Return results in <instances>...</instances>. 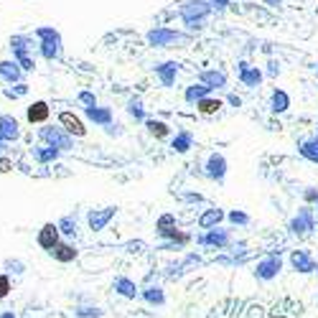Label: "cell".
Listing matches in <instances>:
<instances>
[{"instance_id": "603a6c76", "label": "cell", "mask_w": 318, "mask_h": 318, "mask_svg": "<svg viewBox=\"0 0 318 318\" xmlns=\"http://www.w3.org/2000/svg\"><path fill=\"white\" fill-rule=\"evenodd\" d=\"M10 51H13V59H21V56H31V49H33V38L26 36V33H15L10 36Z\"/></svg>"}, {"instance_id": "7bdbcfd3", "label": "cell", "mask_w": 318, "mask_h": 318, "mask_svg": "<svg viewBox=\"0 0 318 318\" xmlns=\"http://www.w3.org/2000/svg\"><path fill=\"white\" fill-rule=\"evenodd\" d=\"M201 262H204V260H201V254H198V252H189L186 257H184V260H181V265H184L186 270H189V267H193V265L198 267Z\"/></svg>"}, {"instance_id": "d4e9b609", "label": "cell", "mask_w": 318, "mask_h": 318, "mask_svg": "<svg viewBox=\"0 0 318 318\" xmlns=\"http://www.w3.org/2000/svg\"><path fill=\"white\" fill-rule=\"evenodd\" d=\"M31 155H33V161L36 163H41V166H46V163H54V161H59L62 158V150H56V148H51V145H33L31 148Z\"/></svg>"}, {"instance_id": "9c48e42d", "label": "cell", "mask_w": 318, "mask_h": 318, "mask_svg": "<svg viewBox=\"0 0 318 318\" xmlns=\"http://www.w3.org/2000/svg\"><path fill=\"white\" fill-rule=\"evenodd\" d=\"M288 262H290V270L298 272V275H313V272H318V260L311 254V250H293L290 257H288Z\"/></svg>"}, {"instance_id": "2e32d148", "label": "cell", "mask_w": 318, "mask_h": 318, "mask_svg": "<svg viewBox=\"0 0 318 318\" xmlns=\"http://www.w3.org/2000/svg\"><path fill=\"white\" fill-rule=\"evenodd\" d=\"M227 219V211L224 209H219V206H211V209H204L201 214H198V219H196V224H198V229H214V227H222V222Z\"/></svg>"}, {"instance_id": "681fc988", "label": "cell", "mask_w": 318, "mask_h": 318, "mask_svg": "<svg viewBox=\"0 0 318 318\" xmlns=\"http://www.w3.org/2000/svg\"><path fill=\"white\" fill-rule=\"evenodd\" d=\"M105 132H107L110 137H120V135H123V125H120V123H112L110 127H105Z\"/></svg>"}, {"instance_id": "ee69618b", "label": "cell", "mask_w": 318, "mask_h": 318, "mask_svg": "<svg viewBox=\"0 0 318 318\" xmlns=\"http://www.w3.org/2000/svg\"><path fill=\"white\" fill-rule=\"evenodd\" d=\"M13 62L18 64L21 69H23V74L26 71H33L36 69V62H33V56H21V59H13Z\"/></svg>"}, {"instance_id": "484cf974", "label": "cell", "mask_w": 318, "mask_h": 318, "mask_svg": "<svg viewBox=\"0 0 318 318\" xmlns=\"http://www.w3.org/2000/svg\"><path fill=\"white\" fill-rule=\"evenodd\" d=\"M206 97H211V89L209 87H204L201 82H193V84H189L186 89H184V102L186 105H198L201 100H206Z\"/></svg>"}, {"instance_id": "60d3db41", "label": "cell", "mask_w": 318, "mask_h": 318, "mask_svg": "<svg viewBox=\"0 0 318 318\" xmlns=\"http://www.w3.org/2000/svg\"><path fill=\"white\" fill-rule=\"evenodd\" d=\"M10 290H13V285H10V275H8V272H0V301L8 298Z\"/></svg>"}, {"instance_id": "4dcf8cb0", "label": "cell", "mask_w": 318, "mask_h": 318, "mask_svg": "<svg viewBox=\"0 0 318 318\" xmlns=\"http://www.w3.org/2000/svg\"><path fill=\"white\" fill-rule=\"evenodd\" d=\"M125 110H127V115H130V117H132L135 123H145V120H148V112H145V105H143V100H140L137 94H132V97L127 100Z\"/></svg>"}, {"instance_id": "52a82bcc", "label": "cell", "mask_w": 318, "mask_h": 318, "mask_svg": "<svg viewBox=\"0 0 318 318\" xmlns=\"http://www.w3.org/2000/svg\"><path fill=\"white\" fill-rule=\"evenodd\" d=\"M280 272H283V257H280V252H270L265 257H260L252 267L254 280H260V283H272V280H277Z\"/></svg>"}, {"instance_id": "816d5d0a", "label": "cell", "mask_w": 318, "mask_h": 318, "mask_svg": "<svg viewBox=\"0 0 318 318\" xmlns=\"http://www.w3.org/2000/svg\"><path fill=\"white\" fill-rule=\"evenodd\" d=\"M10 171H13V161L0 155V173H10Z\"/></svg>"}, {"instance_id": "d6a6232c", "label": "cell", "mask_w": 318, "mask_h": 318, "mask_svg": "<svg viewBox=\"0 0 318 318\" xmlns=\"http://www.w3.org/2000/svg\"><path fill=\"white\" fill-rule=\"evenodd\" d=\"M222 107H224L222 100H216V97H206V100H201V102L196 105V112L204 115V117H211V115H216Z\"/></svg>"}, {"instance_id": "277c9868", "label": "cell", "mask_w": 318, "mask_h": 318, "mask_svg": "<svg viewBox=\"0 0 318 318\" xmlns=\"http://www.w3.org/2000/svg\"><path fill=\"white\" fill-rule=\"evenodd\" d=\"M196 245L224 252V250L234 247V232H232V227H214V229H206V232L196 234Z\"/></svg>"}, {"instance_id": "74e56055", "label": "cell", "mask_w": 318, "mask_h": 318, "mask_svg": "<svg viewBox=\"0 0 318 318\" xmlns=\"http://www.w3.org/2000/svg\"><path fill=\"white\" fill-rule=\"evenodd\" d=\"M76 102H79L84 110H89V107H97V94H94V92H89V89H82V92L76 94Z\"/></svg>"}, {"instance_id": "6da1fadb", "label": "cell", "mask_w": 318, "mask_h": 318, "mask_svg": "<svg viewBox=\"0 0 318 318\" xmlns=\"http://www.w3.org/2000/svg\"><path fill=\"white\" fill-rule=\"evenodd\" d=\"M176 13H178L181 23L186 26V33L193 36V33H201L209 26V21L214 15V8H211L209 0H184Z\"/></svg>"}, {"instance_id": "cb8c5ba5", "label": "cell", "mask_w": 318, "mask_h": 318, "mask_svg": "<svg viewBox=\"0 0 318 318\" xmlns=\"http://www.w3.org/2000/svg\"><path fill=\"white\" fill-rule=\"evenodd\" d=\"M0 79L13 87V84L23 82V69L13 62V59H5V62H0Z\"/></svg>"}, {"instance_id": "f907efd6", "label": "cell", "mask_w": 318, "mask_h": 318, "mask_svg": "<svg viewBox=\"0 0 318 318\" xmlns=\"http://www.w3.org/2000/svg\"><path fill=\"white\" fill-rule=\"evenodd\" d=\"M227 105H232L234 110H240V107H242V97L232 92V94H227Z\"/></svg>"}, {"instance_id": "7a4b0ae2", "label": "cell", "mask_w": 318, "mask_h": 318, "mask_svg": "<svg viewBox=\"0 0 318 318\" xmlns=\"http://www.w3.org/2000/svg\"><path fill=\"white\" fill-rule=\"evenodd\" d=\"M193 36L186 31H176V28H168V26H153L148 33H145V44L150 49H186Z\"/></svg>"}, {"instance_id": "3957f363", "label": "cell", "mask_w": 318, "mask_h": 318, "mask_svg": "<svg viewBox=\"0 0 318 318\" xmlns=\"http://www.w3.org/2000/svg\"><path fill=\"white\" fill-rule=\"evenodd\" d=\"M33 36L38 38V51L46 62H59L64 54V38L54 26H38L33 31Z\"/></svg>"}, {"instance_id": "91938a15", "label": "cell", "mask_w": 318, "mask_h": 318, "mask_svg": "<svg viewBox=\"0 0 318 318\" xmlns=\"http://www.w3.org/2000/svg\"><path fill=\"white\" fill-rule=\"evenodd\" d=\"M316 229H318V227H316Z\"/></svg>"}, {"instance_id": "db71d44e", "label": "cell", "mask_w": 318, "mask_h": 318, "mask_svg": "<svg viewBox=\"0 0 318 318\" xmlns=\"http://www.w3.org/2000/svg\"><path fill=\"white\" fill-rule=\"evenodd\" d=\"M265 5H270V8H280L283 5V0H262Z\"/></svg>"}, {"instance_id": "8fae6325", "label": "cell", "mask_w": 318, "mask_h": 318, "mask_svg": "<svg viewBox=\"0 0 318 318\" xmlns=\"http://www.w3.org/2000/svg\"><path fill=\"white\" fill-rule=\"evenodd\" d=\"M237 79H240L242 87L257 89L265 82V71L260 66H252V64H247V62H237Z\"/></svg>"}, {"instance_id": "5b68a950", "label": "cell", "mask_w": 318, "mask_h": 318, "mask_svg": "<svg viewBox=\"0 0 318 318\" xmlns=\"http://www.w3.org/2000/svg\"><path fill=\"white\" fill-rule=\"evenodd\" d=\"M316 227H318V222H316V209H313V206H301V209L295 211V216L288 222L290 237H298V240L313 234Z\"/></svg>"}, {"instance_id": "4fadbf2b", "label": "cell", "mask_w": 318, "mask_h": 318, "mask_svg": "<svg viewBox=\"0 0 318 318\" xmlns=\"http://www.w3.org/2000/svg\"><path fill=\"white\" fill-rule=\"evenodd\" d=\"M153 71H155V76H158L161 87L171 89V87L176 84L178 74H181V64H178V62H161V64H155V66H153Z\"/></svg>"}, {"instance_id": "6f0895ef", "label": "cell", "mask_w": 318, "mask_h": 318, "mask_svg": "<svg viewBox=\"0 0 318 318\" xmlns=\"http://www.w3.org/2000/svg\"><path fill=\"white\" fill-rule=\"evenodd\" d=\"M316 137H318V125H316Z\"/></svg>"}, {"instance_id": "9a60e30c", "label": "cell", "mask_w": 318, "mask_h": 318, "mask_svg": "<svg viewBox=\"0 0 318 318\" xmlns=\"http://www.w3.org/2000/svg\"><path fill=\"white\" fill-rule=\"evenodd\" d=\"M140 298H143V303H148L150 308H163L166 303H168V298H166V290H163V285H153V283H148L145 288H140Z\"/></svg>"}, {"instance_id": "f6af8a7d", "label": "cell", "mask_w": 318, "mask_h": 318, "mask_svg": "<svg viewBox=\"0 0 318 318\" xmlns=\"http://www.w3.org/2000/svg\"><path fill=\"white\" fill-rule=\"evenodd\" d=\"M178 198H181V201H189V204H204V196H201V193H193V191L178 193Z\"/></svg>"}, {"instance_id": "d6986e66", "label": "cell", "mask_w": 318, "mask_h": 318, "mask_svg": "<svg viewBox=\"0 0 318 318\" xmlns=\"http://www.w3.org/2000/svg\"><path fill=\"white\" fill-rule=\"evenodd\" d=\"M84 117H87L92 125H97V127H110L112 123H115V112H112V107H102V105L84 110Z\"/></svg>"}, {"instance_id": "ffe728a7", "label": "cell", "mask_w": 318, "mask_h": 318, "mask_svg": "<svg viewBox=\"0 0 318 318\" xmlns=\"http://www.w3.org/2000/svg\"><path fill=\"white\" fill-rule=\"evenodd\" d=\"M59 125H62L71 137H84V135H87V125H84V120H82L79 115L69 112V110L59 115Z\"/></svg>"}, {"instance_id": "5bb4252c", "label": "cell", "mask_w": 318, "mask_h": 318, "mask_svg": "<svg viewBox=\"0 0 318 318\" xmlns=\"http://www.w3.org/2000/svg\"><path fill=\"white\" fill-rule=\"evenodd\" d=\"M196 82H201L204 87H209L211 92H216V89H227L229 76H227V71H222V69H204V71H198Z\"/></svg>"}, {"instance_id": "8d00e7d4", "label": "cell", "mask_w": 318, "mask_h": 318, "mask_svg": "<svg viewBox=\"0 0 318 318\" xmlns=\"http://www.w3.org/2000/svg\"><path fill=\"white\" fill-rule=\"evenodd\" d=\"M3 94H5L8 100L26 97V94H28V84H26V82H18V84H13V89H10V87H5V89H3Z\"/></svg>"}, {"instance_id": "f5cc1de1", "label": "cell", "mask_w": 318, "mask_h": 318, "mask_svg": "<svg viewBox=\"0 0 318 318\" xmlns=\"http://www.w3.org/2000/svg\"><path fill=\"white\" fill-rule=\"evenodd\" d=\"M214 262H219V265H234V257H227V254H219Z\"/></svg>"}, {"instance_id": "c3c4849f", "label": "cell", "mask_w": 318, "mask_h": 318, "mask_svg": "<svg viewBox=\"0 0 318 318\" xmlns=\"http://www.w3.org/2000/svg\"><path fill=\"white\" fill-rule=\"evenodd\" d=\"M280 71H283V69H280V62H275V59H272V62L267 64V71H265V76H280Z\"/></svg>"}, {"instance_id": "4316f807", "label": "cell", "mask_w": 318, "mask_h": 318, "mask_svg": "<svg viewBox=\"0 0 318 318\" xmlns=\"http://www.w3.org/2000/svg\"><path fill=\"white\" fill-rule=\"evenodd\" d=\"M290 110V94L285 89H272L270 94V112L272 115H285Z\"/></svg>"}, {"instance_id": "e575fe53", "label": "cell", "mask_w": 318, "mask_h": 318, "mask_svg": "<svg viewBox=\"0 0 318 318\" xmlns=\"http://www.w3.org/2000/svg\"><path fill=\"white\" fill-rule=\"evenodd\" d=\"M173 227H178V219H176V214H171V211H166V214H161V216L155 219V232L173 229Z\"/></svg>"}, {"instance_id": "11a10c76", "label": "cell", "mask_w": 318, "mask_h": 318, "mask_svg": "<svg viewBox=\"0 0 318 318\" xmlns=\"http://www.w3.org/2000/svg\"><path fill=\"white\" fill-rule=\"evenodd\" d=\"M0 318H15V316H13V311H3V313H0Z\"/></svg>"}, {"instance_id": "f35d334b", "label": "cell", "mask_w": 318, "mask_h": 318, "mask_svg": "<svg viewBox=\"0 0 318 318\" xmlns=\"http://www.w3.org/2000/svg\"><path fill=\"white\" fill-rule=\"evenodd\" d=\"M184 272H186V267H184L181 262H171V265L166 267V277H168V280H178Z\"/></svg>"}, {"instance_id": "680465c9", "label": "cell", "mask_w": 318, "mask_h": 318, "mask_svg": "<svg viewBox=\"0 0 318 318\" xmlns=\"http://www.w3.org/2000/svg\"><path fill=\"white\" fill-rule=\"evenodd\" d=\"M316 209H318V206H316Z\"/></svg>"}, {"instance_id": "bcb514c9", "label": "cell", "mask_w": 318, "mask_h": 318, "mask_svg": "<svg viewBox=\"0 0 318 318\" xmlns=\"http://www.w3.org/2000/svg\"><path fill=\"white\" fill-rule=\"evenodd\" d=\"M125 250L130 254H137V252H143V250H145V242H143V240H132V242H127V245H125Z\"/></svg>"}, {"instance_id": "44dd1931", "label": "cell", "mask_w": 318, "mask_h": 318, "mask_svg": "<svg viewBox=\"0 0 318 318\" xmlns=\"http://www.w3.org/2000/svg\"><path fill=\"white\" fill-rule=\"evenodd\" d=\"M193 143H196V137H193V132L191 130H176V135L171 137V150L176 153V155H186L191 148H193Z\"/></svg>"}, {"instance_id": "ba28073f", "label": "cell", "mask_w": 318, "mask_h": 318, "mask_svg": "<svg viewBox=\"0 0 318 318\" xmlns=\"http://www.w3.org/2000/svg\"><path fill=\"white\" fill-rule=\"evenodd\" d=\"M227 173H229V163H227V158L222 155V153H209V158H206V163H204V176L209 178V181H214V184H224L227 181Z\"/></svg>"}, {"instance_id": "ab89813d", "label": "cell", "mask_w": 318, "mask_h": 318, "mask_svg": "<svg viewBox=\"0 0 318 318\" xmlns=\"http://www.w3.org/2000/svg\"><path fill=\"white\" fill-rule=\"evenodd\" d=\"M303 201H306V206H318V189L316 186H306V189H303Z\"/></svg>"}, {"instance_id": "d590c367", "label": "cell", "mask_w": 318, "mask_h": 318, "mask_svg": "<svg viewBox=\"0 0 318 318\" xmlns=\"http://www.w3.org/2000/svg\"><path fill=\"white\" fill-rule=\"evenodd\" d=\"M74 316L76 318H102L105 311L100 306H76L74 308Z\"/></svg>"}, {"instance_id": "f546056e", "label": "cell", "mask_w": 318, "mask_h": 318, "mask_svg": "<svg viewBox=\"0 0 318 318\" xmlns=\"http://www.w3.org/2000/svg\"><path fill=\"white\" fill-rule=\"evenodd\" d=\"M51 257H54L56 262H62V265H69V262H74V260L79 257V250H76L71 242H59L56 250L51 252Z\"/></svg>"}, {"instance_id": "ac0fdd59", "label": "cell", "mask_w": 318, "mask_h": 318, "mask_svg": "<svg viewBox=\"0 0 318 318\" xmlns=\"http://www.w3.org/2000/svg\"><path fill=\"white\" fill-rule=\"evenodd\" d=\"M49 117H51V107H49V102H44V100H36V102L28 105V110H26V120H28L31 125H46Z\"/></svg>"}, {"instance_id": "b9f144b4", "label": "cell", "mask_w": 318, "mask_h": 318, "mask_svg": "<svg viewBox=\"0 0 318 318\" xmlns=\"http://www.w3.org/2000/svg\"><path fill=\"white\" fill-rule=\"evenodd\" d=\"M5 270L8 272H15V275H23L26 272V265L21 260H5Z\"/></svg>"}, {"instance_id": "e0dca14e", "label": "cell", "mask_w": 318, "mask_h": 318, "mask_svg": "<svg viewBox=\"0 0 318 318\" xmlns=\"http://www.w3.org/2000/svg\"><path fill=\"white\" fill-rule=\"evenodd\" d=\"M112 290H115L120 298H125V301H135V298H140V288H137V283H135L132 277H127V275H117V277L112 280Z\"/></svg>"}, {"instance_id": "7402d4cb", "label": "cell", "mask_w": 318, "mask_h": 318, "mask_svg": "<svg viewBox=\"0 0 318 318\" xmlns=\"http://www.w3.org/2000/svg\"><path fill=\"white\" fill-rule=\"evenodd\" d=\"M0 137L10 145L15 140H21V123L13 115H0Z\"/></svg>"}, {"instance_id": "f1b7e54d", "label": "cell", "mask_w": 318, "mask_h": 318, "mask_svg": "<svg viewBox=\"0 0 318 318\" xmlns=\"http://www.w3.org/2000/svg\"><path fill=\"white\" fill-rule=\"evenodd\" d=\"M298 155L318 166V137L316 135H313V137H303V140H298Z\"/></svg>"}, {"instance_id": "83f0119b", "label": "cell", "mask_w": 318, "mask_h": 318, "mask_svg": "<svg viewBox=\"0 0 318 318\" xmlns=\"http://www.w3.org/2000/svg\"><path fill=\"white\" fill-rule=\"evenodd\" d=\"M143 125L148 130V135L155 137V140H166V137H171V132H173V127L168 125L166 120H155V117H148Z\"/></svg>"}, {"instance_id": "7c38bea8", "label": "cell", "mask_w": 318, "mask_h": 318, "mask_svg": "<svg viewBox=\"0 0 318 318\" xmlns=\"http://www.w3.org/2000/svg\"><path fill=\"white\" fill-rule=\"evenodd\" d=\"M59 242H62V232H59V227H56L54 222H46V224L38 229V234H36V245H38L41 250H46L49 254L56 250Z\"/></svg>"}, {"instance_id": "1f68e13d", "label": "cell", "mask_w": 318, "mask_h": 318, "mask_svg": "<svg viewBox=\"0 0 318 318\" xmlns=\"http://www.w3.org/2000/svg\"><path fill=\"white\" fill-rule=\"evenodd\" d=\"M56 227H59V232H62L64 237H76V232H79V216H76V211L74 214H64L62 219L56 222Z\"/></svg>"}, {"instance_id": "30bf717a", "label": "cell", "mask_w": 318, "mask_h": 318, "mask_svg": "<svg viewBox=\"0 0 318 318\" xmlns=\"http://www.w3.org/2000/svg\"><path fill=\"white\" fill-rule=\"evenodd\" d=\"M117 216V206H102V209H89L87 211V227L97 234L110 227V222Z\"/></svg>"}, {"instance_id": "836d02e7", "label": "cell", "mask_w": 318, "mask_h": 318, "mask_svg": "<svg viewBox=\"0 0 318 318\" xmlns=\"http://www.w3.org/2000/svg\"><path fill=\"white\" fill-rule=\"evenodd\" d=\"M227 222L232 224V227H250V214L247 211H242V209H232V211H227Z\"/></svg>"}, {"instance_id": "9f6ffc18", "label": "cell", "mask_w": 318, "mask_h": 318, "mask_svg": "<svg viewBox=\"0 0 318 318\" xmlns=\"http://www.w3.org/2000/svg\"><path fill=\"white\" fill-rule=\"evenodd\" d=\"M5 148H8V143H5V140H3V137H0V153H3V150H5Z\"/></svg>"}, {"instance_id": "7dc6e473", "label": "cell", "mask_w": 318, "mask_h": 318, "mask_svg": "<svg viewBox=\"0 0 318 318\" xmlns=\"http://www.w3.org/2000/svg\"><path fill=\"white\" fill-rule=\"evenodd\" d=\"M211 3V8H214V13H224L229 5H232V0H209Z\"/></svg>"}, {"instance_id": "8992f818", "label": "cell", "mask_w": 318, "mask_h": 318, "mask_svg": "<svg viewBox=\"0 0 318 318\" xmlns=\"http://www.w3.org/2000/svg\"><path fill=\"white\" fill-rule=\"evenodd\" d=\"M38 140L44 143V145H51V148H56V150H74V137L64 130L62 125H41L38 127Z\"/></svg>"}]
</instances>
